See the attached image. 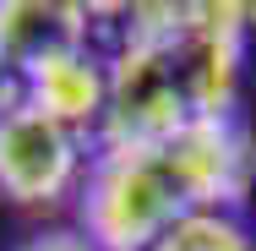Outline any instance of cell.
<instances>
[{
	"label": "cell",
	"instance_id": "obj_1",
	"mask_svg": "<svg viewBox=\"0 0 256 251\" xmlns=\"http://www.w3.org/2000/svg\"><path fill=\"white\" fill-rule=\"evenodd\" d=\"M126 39L109 55L98 148L164 142L191 126L229 120L256 6H126Z\"/></svg>",
	"mask_w": 256,
	"mask_h": 251
},
{
	"label": "cell",
	"instance_id": "obj_2",
	"mask_svg": "<svg viewBox=\"0 0 256 251\" xmlns=\"http://www.w3.org/2000/svg\"><path fill=\"white\" fill-rule=\"evenodd\" d=\"M251 175L256 148L234 115L164 142L98 148L82 186V235L98 251H148L196 213H234Z\"/></svg>",
	"mask_w": 256,
	"mask_h": 251
},
{
	"label": "cell",
	"instance_id": "obj_3",
	"mask_svg": "<svg viewBox=\"0 0 256 251\" xmlns=\"http://www.w3.org/2000/svg\"><path fill=\"white\" fill-rule=\"evenodd\" d=\"M82 180V137L60 120L16 104L0 115V197L22 207H50Z\"/></svg>",
	"mask_w": 256,
	"mask_h": 251
},
{
	"label": "cell",
	"instance_id": "obj_4",
	"mask_svg": "<svg viewBox=\"0 0 256 251\" xmlns=\"http://www.w3.org/2000/svg\"><path fill=\"white\" fill-rule=\"evenodd\" d=\"M76 50H93V6H76V0H0V60L22 82Z\"/></svg>",
	"mask_w": 256,
	"mask_h": 251
},
{
	"label": "cell",
	"instance_id": "obj_5",
	"mask_svg": "<svg viewBox=\"0 0 256 251\" xmlns=\"http://www.w3.org/2000/svg\"><path fill=\"white\" fill-rule=\"evenodd\" d=\"M28 104L76 137L98 131L104 104H109V60H98L93 50H76L54 66H44L38 77H28Z\"/></svg>",
	"mask_w": 256,
	"mask_h": 251
},
{
	"label": "cell",
	"instance_id": "obj_6",
	"mask_svg": "<svg viewBox=\"0 0 256 251\" xmlns=\"http://www.w3.org/2000/svg\"><path fill=\"white\" fill-rule=\"evenodd\" d=\"M148 251H256V235L234 213H196V218L174 224L164 240H153Z\"/></svg>",
	"mask_w": 256,
	"mask_h": 251
},
{
	"label": "cell",
	"instance_id": "obj_7",
	"mask_svg": "<svg viewBox=\"0 0 256 251\" xmlns=\"http://www.w3.org/2000/svg\"><path fill=\"white\" fill-rule=\"evenodd\" d=\"M22 251H98L88 235H71V229H50V235H33Z\"/></svg>",
	"mask_w": 256,
	"mask_h": 251
},
{
	"label": "cell",
	"instance_id": "obj_8",
	"mask_svg": "<svg viewBox=\"0 0 256 251\" xmlns=\"http://www.w3.org/2000/svg\"><path fill=\"white\" fill-rule=\"evenodd\" d=\"M16 104H28V82H22V77L0 60V115H11Z\"/></svg>",
	"mask_w": 256,
	"mask_h": 251
}]
</instances>
